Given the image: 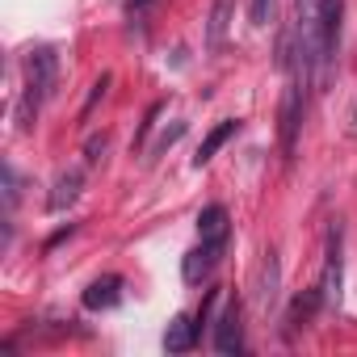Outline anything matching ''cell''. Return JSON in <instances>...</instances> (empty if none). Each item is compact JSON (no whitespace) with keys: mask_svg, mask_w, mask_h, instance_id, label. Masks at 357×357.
Returning a JSON list of instances; mask_svg holds the SVG:
<instances>
[{"mask_svg":"<svg viewBox=\"0 0 357 357\" xmlns=\"http://www.w3.org/2000/svg\"><path fill=\"white\" fill-rule=\"evenodd\" d=\"M227 231H231V219H227L223 206H206L198 215V236L202 240H227Z\"/></svg>","mask_w":357,"mask_h":357,"instance_id":"cell-11","label":"cell"},{"mask_svg":"<svg viewBox=\"0 0 357 357\" xmlns=\"http://www.w3.org/2000/svg\"><path fill=\"white\" fill-rule=\"evenodd\" d=\"M80 185H84V172H80V168H68V172H59L55 194H51V211H68V206L80 198Z\"/></svg>","mask_w":357,"mask_h":357,"instance_id":"cell-9","label":"cell"},{"mask_svg":"<svg viewBox=\"0 0 357 357\" xmlns=\"http://www.w3.org/2000/svg\"><path fill=\"white\" fill-rule=\"evenodd\" d=\"M227 13H231V0H215V5H211V34H206V47H211V51H219V47H223Z\"/></svg>","mask_w":357,"mask_h":357,"instance_id":"cell-12","label":"cell"},{"mask_svg":"<svg viewBox=\"0 0 357 357\" xmlns=\"http://www.w3.org/2000/svg\"><path fill=\"white\" fill-rule=\"evenodd\" d=\"M122 303V278L118 273H105V278H97L89 290H84V307L89 311H109V307H118Z\"/></svg>","mask_w":357,"mask_h":357,"instance_id":"cell-7","label":"cell"},{"mask_svg":"<svg viewBox=\"0 0 357 357\" xmlns=\"http://www.w3.org/2000/svg\"><path fill=\"white\" fill-rule=\"evenodd\" d=\"M215 328V353H240L244 349V324H240V298H227Z\"/></svg>","mask_w":357,"mask_h":357,"instance_id":"cell-5","label":"cell"},{"mask_svg":"<svg viewBox=\"0 0 357 357\" xmlns=\"http://www.w3.org/2000/svg\"><path fill=\"white\" fill-rule=\"evenodd\" d=\"M198 324L190 319V315H176L172 324H168V332H164V349L168 353H190L194 344H198Z\"/></svg>","mask_w":357,"mask_h":357,"instance_id":"cell-8","label":"cell"},{"mask_svg":"<svg viewBox=\"0 0 357 357\" xmlns=\"http://www.w3.org/2000/svg\"><path fill=\"white\" fill-rule=\"evenodd\" d=\"M101 155H105V135H101V139H89V155H84V160H89V164H101Z\"/></svg>","mask_w":357,"mask_h":357,"instance_id":"cell-14","label":"cell"},{"mask_svg":"<svg viewBox=\"0 0 357 357\" xmlns=\"http://www.w3.org/2000/svg\"><path fill=\"white\" fill-rule=\"evenodd\" d=\"M298 126H303V80L294 76L282 93V151H286V160H294Z\"/></svg>","mask_w":357,"mask_h":357,"instance_id":"cell-3","label":"cell"},{"mask_svg":"<svg viewBox=\"0 0 357 357\" xmlns=\"http://www.w3.org/2000/svg\"><path fill=\"white\" fill-rule=\"evenodd\" d=\"M223 248H227V240H202L198 248H190L185 261H181V278H185L190 286L206 282V278L215 273V265L223 261Z\"/></svg>","mask_w":357,"mask_h":357,"instance_id":"cell-4","label":"cell"},{"mask_svg":"<svg viewBox=\"0 0 357 357\" xmlns=\"http://www.w3.org/2000/svg\"><path fill=\"white\" fill-rule=\"evenodd\" d=\"M236 130H240V122H236V118H227V122H219V126H215V130H211V135L202 139V147H198V155H194V168H202V164H211V160H215V151H219V147H223V143H227V139H231Z\"/></svg>","mask_w":357,"mask_h":357,"instance_id":"cell-10","label":"cell"},{"mask_svg":"<svg viewBox=\"0 0 357 357\" xmlns=\"http://www.w3.org/2000/svg\"><path fill=\"white\" fill-rule=\"evenodd\" d=\"M273 17H278V0H248V22L257 30H265Z\"/></svg>","mask_w":357,"mask_h":357,"instance_id":"cell-13","label":"cell"},{"mask_svg":"<svg viewBox=\"0 0 357 357\" xmlns=\"http://www.w3.org/2000/svg\"><path fill=\"white\" fill-rule=\"evenodd\" d=\"M257 307L261 311H273L278 307V294H282V265H278V252L269 248L265 257H261V265H257Z\"/></svg>","mask_w":357,"mask_h":357,"instance_id":"cell-6","label":"cell"},{"mask_svg":"<svg viewBox=\"0 0 357 357\" xmlns=\"http://www.w3.org/2000/svg\"><path fill=\"white\" fill-rule=\"evenodd\" d=\"M319 298H324V307H332V311H336V307H340V298H344V227H340V223H332V231H328Z\"/></svg>","mask_w":357,"mask_h":357,"instance_id":"cell-2","label":"cell"},{"mask_svg":"<svg viewBox=\"0 0 357 357\" xmlns=\"http://www.w3.org/2000/svg\"><path fill=\"white\" fill-rule=\"evenodd\" d=\"M55 80H59V55L51 47H38L26 55V80H22V97H17V126L30 130L34 118L43 114V105L51 101L55 93Z\"/></svg>","mask_w":357,"mask_h":357,"instance_id":"cell-1","label":"cell"}]
</instances>
